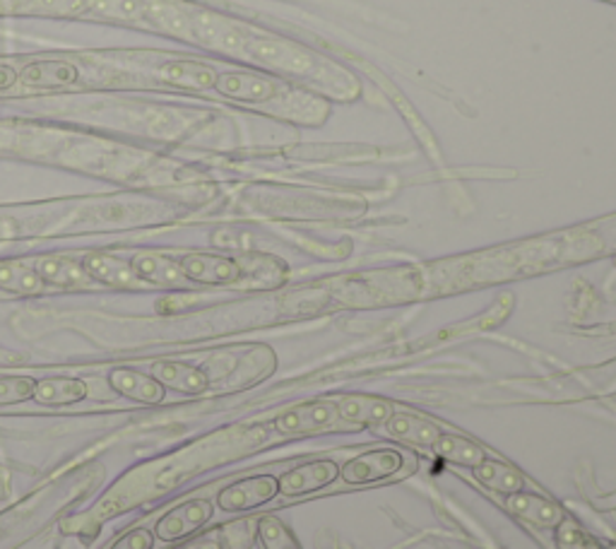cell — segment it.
Returning <instances> with one entry per match:
<instances>
[{
    "label": "cell",
    "mask_w": 616,
    "mask_h": 549,
    "mask_svg": "<svg viewBox=\"0 0 616 549\" xmlns=\"http://www.w3.org/2000/svg\"><path fill=\"white\" fill-rule=\"evenodd\" d=\"M15 82H18V73L12 71L10 65H3V63H0V92L10 90L12 85H15Z\"/></svg>",
    "instance_id": "obj_26"
},
{
    "label": "cell",
    "mask_w": 616,
    "mask_h": 549,
    "mask_svg": "<svg viewBox=\"0 0 616 549\" xmlns=\"http://www.w3.org/2000/svg\"><path fill=\"white\" fill-rule=\"evenodd\" d=\"M44 287L46 282L41 280V274L34 268L18 263V260H6V263H0V290L32 297L44 292Z\"/></svg>",
    "instance_id": "obj_19"
},
{
    "label": "cell",
    "mask_w": 616,
    "mask_h": 549,
    "mask_svg": "<svg viewBox=\"0 0 616 549\" xmlns=\"http://www.w3.org/2000/svg\"><path fill=\"white\" fill-rule=\"evenodd\" d=\"M337 417V407L331 403H306L294 410H286L284 415L278 417L275 427L278 432L286 436H301V434H313L325 427H331L333 419Z\"/></svg>",
    "instance_id": "obj_8"
},
{
    "label": "cell",
    "mask_w": 616,
    "mask_h": 549,
    "mask_svg": "<svg viewBox=\"0 0 616 549\" xmlns=\"http://www.w3.org/2000/svg\"><path fill=\"white\" fill-rule=\"evenodd\" d=\"M82 268L87 270L92 280L116 287V290H140L145 284L130 263L108 253H90L82 260Z\"/></svg>",
    "instance_id": "obj_9"
},
{
    "label": "cell",
    "mask_w": 616,
    "mask_h": 549,
    "mask_svg": "<svg viewBox=\"0 0 616 549\" xmlns=\"http://www.w3.org/2000/svg\"><path fill=\"white\" fill-rule=\"evenodd\" d=\"M340 417L357 424H378L390 417V405L372 395H349L337 403Z\"/></svg>",
    "instance_id": "obj_20"
},
{
    "label": "cell",
    "mask_w": 616,
    "mask_h": 549,
    "mask_svg": "<svg viewBox=\"0 0 616 549\" xmlns=\"http://www.w3.org/2000/svg\"><path fill=\"white\" fill-rule=\"evenodd\" d=\"M280 494V479L272 475H255L239 479L217 494V506L222 511H251L268 504Z\"/></svg>",
    "instance_id": "obj_2"
},
{
    "label": "cell",
    "mask_w": 616,
    "mask_h": 549,
    "mask_svg": "<svg viewBox=\"0 0 616 549\" xmlns=\"http://www.w3.org/2000/svg\"><path fill=\"white\" fill-rule=\"evenodd\" d=\"M386 432L393 438L417 446H434L441 438V429L431 419L409 415V412H395V415H390L386 422Z\"/></svg>",
    "instance_id": "obj_13"
},
{
    "label": "cell",
    "mask_w": 616,
    "mask_h": 549,
    "mask_svg": "<svg viewBox=\"0 0 616 549\" xmlns=\"http://www.w3.org/2000/svg\"><path fill=\"white\" fill-rule=\"evenodd\" d=\"M87 395V383L82 379H41L34 381L32 397L39 405H51V407H63L85 401Z\"/></svg>",
    "instance_id": "obj_15"
},
{
    "label": "cell",
    "mask_w": 616,
    "mask_h": 549,
    "mask_svg": "<svg viewBox=\"0 0 616 549\" xmlns=\"http://www.w3.org/2000/svg\"><path fill=\"white\" fill-rule=\"evenodd\" d=\"M215 90L222 94V97L249 102V104H265L280 94V85L275 80L258 73H243V71L219 75Z\"/></svg>",
    "instance_id": "obj_4"
},
{
    "label": "cell",
    "mask_w": 616,
    "mask_h": 549,
    "mask_svg": "<svg viewBox=\"0 0 616 549\" xmlns=\"http://www.w3.org/2000/svg\"><path fill=\"white\" fill-rule=\"evenodd\" d=\"M509 509L515 516L525 518V520H530V524H537V526H556V524H561V518H564V514H561V509L554 501L537 497V494H532V491L509 494Z\"/></svg>",
    "instance_id": "obj_17"
},
{
    "label": "cell",
    "mask_w": 616,
    "mask_h": 549,
    "mask_svg": "<svg viewBox=\"0 0 616 549\" xmlns=\"http://www.w3.org/2000/svg\"><path fill=\"white\" fill-rule=\"evenodd\" d=\"M210 518H212V504L208 499H194L188 504L176 506L174 511L159 518L155 535L164 542L181 540L186 535L200 530Z\"/></svg>",
    "instance_id": "obj_5"
},
{
    "label": "cell",
    "mask_w": 616,
    "mask_h": 549,
    "mask_svg": "<svg viewBox=\"0 0 616 549\" xmlns=\"http://www.w3.org/2000/svg\"><path fill=\"white\" fill-rule=\"evenodd\" d=\"M155 532L147 528H135L123 535V538L112 549H153Z\"/></svg>",
    "instance_id": "obj_25"
},
{
    "label": "cell",
    "mask_w": 616,
    "mask_h": 549,
    "mask_svg": "<svg viewBox=\"0 0 616 549\" xmlns=\"http://www.w3.org/2000/svg\"><path fill=\"white\" fill-rule=\"evenodd\" d=\"M474 477L484 487L501 491V494H515V491L523 489V477L518 475V470L511 468V465L499 463V460L487 458L484 463H479L474 468Z\"/></svg>",
    "instance_id": "obj_22"
},
{
    "label": "cell",
    "mask_w": 616,
    "mask_h": 549,
    "mask_svg": "<svg viewBox=\"0 0 616 549\" xmlns=\"http://www.w3.org/2000/svg\"><path fill=\"white\" fill-rule=\"evenodd\" d=\"M337 463L335 460H313L299 468L284 473L280 477V494L284 497H301V494L319 491L337 479Z\"/></svg>",
    "instance_id": "obj_7"
},
{
    "label": "cell",
    "mask_w": 616,
    "mask_h": 549,
    "mask_svg": "<svg viewBox=\"0 0 616 549\" xmlns=\"http://www.w3.org/2000/svg\"><path fill=\"white\" fill-rule=\"evenodd\" d=\"M161 80L179 90H210L217 85V71L198 61H171L159 71Z\"/></svg>",
    "instance_id": "obj_14"
},
{
    "label": "cell",
    "mask_w": 616,
    "mask_h": 549,
    "mask_svg": "<svg viewBox=\"0 0 616 549\" xmlns=\"http://www.w3.org/2000/svg\"><path fill=\"white\" fill-rule=\"evenodd\" d=\"M135 272L140 274V280L147 284H157V287H179L186 274L181 270L179 263H174L171 258L159 256V253H143L138 258H133Z\"/></svg>",
    "instance_id": "obj_18"
},
{
    "label": "cell",
    "mask_w": 616,
    "mask_h": 549,
    "mask_svg": "<svg viewBox=\"0 0 616 549\" xmlns=\"http://www.w3.org/2000/svg\"><path fill=\"white\" fill-rule=\"evenodd\" d=\"M403 468V453L395 448H378V450H366L362 456L352 458L345 468L340 470L342 479L347 485H372L388 479Z\"/></svg>",
    "instance_id": "obj_3"
},
{
    "label": "cell",
    "mask_w": 616,
    "mask_h": 549,
    "mask_svg": "<svg viewBox=\"0 0 616 549\" xmlns=\"http://www.w3.org/2000/svg\"><path fill=\"white\" fill-rule=\"evenodd\" d=\"M20 77L27 87L56 90V87H67V85H73V82H77L80 71L71 61L44 59V61H34L30 65H24Z\"/></svg>",
    "instance_id": "obj_11"
},
{
    "label": "cell",
    "mask_w": 616,
    "mask_h": 549,
    "mask_svg": "<svg viewBox=\"0 0 616 549\" xmlns=\"http://www.w3.org/2000/svg\"><path fill=\"white\" fill-rule=\"evenodd\" d=\"M181 270L186 280L200 284H231L241 280V266L237 260L212 253H188L181 258Z\"/></svg>",
    "instance_id": "obj_6"
},
{
    "label": "cell",
    "mask_w": 616,
    "mask_h": 549,
    "mask_svg": "<svg viewBox=\"0 0 616 549\" xmlns=\"http://www.w3.org/2000/svg\"><path fill=\"white\" fill-rule=\"evenodd\" d=\"M436 453L441 458L458 463V465H468V468H477L479 463L487 460V453L482 446L472 444L470 438L458 436V434H441V438L434 444Z\"/></svg>",
    "instance_id": "obj_21"
},
{
    "label": "cell",
    "mask_w": 616,
    "mask_h": 549,
    "mask_svg": "<svg viewBox=\"0 0 616 549\" xmlns=\"http://www.w3.org/2000/svg\"><path fill=\"white\" fill-rule=\"evenodd\" d=\"M34 270L41 274V280H44L46 284H56V287H63V290L85 287L92 280L87 270L82 268V263H77V260L59 258V256L39 258Z\"/></svg>",
    "instance_id": "obj_16"
},
{
    "label": "cell",
    "mask_w": 616,
    "mask_h": 549,
    "mask_svg": "<svg viewBox=\"0 0 616 549\" xmlns=\"http://www.w3.org/2000/svg\"><path fill=\"white\" fill-rule=\"evenodd\" d=\"M108 383H112V389L123 397L143 405H159L164 401V393H167L155 376L135 372V369L128 366L114 369V372L108 374Z\"/></svg>",
    "instance_id": "obj_10"
},
{
    "label": "cell",
    "mask_w": 616,
    "mask_h": 549,
    "mask_svg": "<svg viewBox=\"0 0 616 549\" xmlns=\"http://www.w3.org/2000/svg\"><path fill=\"white\" fill-rule=\"evenodd\" d=\"M243 49L249 53V59L263 63L268 68H275L280 73L309 77V82H316L321 90L340 87L337 75H325L331 71V65H327L323 59H319L316 53H309L294 44H286V41L255 39L249 41Z\"/></svg>",
    "instance_id": "obj_1"
},
{
    "label": "cell",
    "mask_w": 616,
    "mask_h": 549,
    "mask_svg": "<svg viewBox=\"0 0 616 549\" xmlns=\"http://www.w3.org/2000/svg\"><path fill=\"white\" fill-rule=\"evenodd\" d=\"M258 535L263 540L265 549H301L296 540L292 538V532L286 530L275 516H265L258 524Z\"/></svg>",
    "instance_id": "obj_23"
},
{
    "label": "cell",
    "mask_w": 616,
    "mask_h": 549,
    "mask_svg": "<svg viewBox=\"0 0 616 549\" xmlns=\"http://www.w3.org/2000/svg\"><path fill=\"white\" fill-rule=\"evenodd\" d=\"M179 549H222V545H219L215 538H200V540L181 545Z\"/></svg>",
    "instance_id": "obj_27"
},
{
    "label": "cell",
    "mask_w": 616,
    "mask_h": 549,
    "mask_svg": "<svg viewBox=\"0 0 616 549\" xmlns=\"http://www.w3.org/2000/svg\"><path fill=\"white\" fill-rule=\"evenodd\" d=\"M34 381L27 376H6L0 379V407L24 403L32 397Z\"/></svg>",
    "instance_id": "obj_24"
},
{
    "label": "cell",
    "mask_w": 616,
    "mask_h": 549,
    "mask_svg": "<svg viewBox=\"0 0 616 549\" xmlns=\"http://www.w3.org/2000/svg\"><path fill=\"white\" fill-rule=\"evenodd\" d=\"M153 376L164 389L179 391L186 395H198L208 389V376H205L198 366H190L186 362H157L153 364Z\"/></svg>",
    "instance_id": "obj_12"
}]
</instances>
